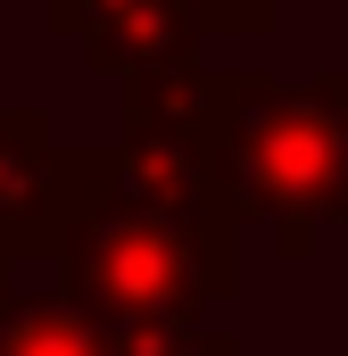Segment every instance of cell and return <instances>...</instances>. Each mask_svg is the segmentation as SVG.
<instances>
[{
	"mask_svg": "<svg viewBox=\"0 0 348 356\" xmlns=\"http://www.w3.org/2000/svg\"><path fill=\"white\" fill-rule=\"evenodd\" d=\"M274 17H282V0H199L207 33H265Z\"/></svg>",
	"mask_w": 348,
	"mask_h": 356,
	"instance_id": "obj_7",
	"label": "cell"
},
{
	"mask_svg": "<svg viewBox=\"0 0 348 356\" xmlns=\"http://www.w3.org/2000/svg\"><path fill=\"white\" fill-rule=\"evenodd\" d=\"M0 356H108V332L58 290H17L0 307Z\"/></svg>",
	"mask_w": 348,
	"mask_h": 356,
	"instance_id": "obj_5",
	"label": "cell"
},
{
	"mask_svg": "<svg viewBox=\"0 0 348 356\" xmlns=\"http://www.w3.org/2000/svg\"><path fill=\"white\" fill-rule=\"evenodd\" d=\"M340 17H348V0H340Z\"/></svg>",
	"mask_w": 348,
	"mask_h": 356,
	"instance_id": "obj_9",
	"label": "cell"
},
{
	"mask_svg": "<svg viewBox=\"0 0 348 356\" xmlns=\"http://www.w3.org/2000/svg\"><path fill=\"white\" fill-rule=\"evenodd\" d=\"M67 216V141L50 133V108L0 99V266L50 257Z\"/></svg>",
	"mask_w": 348,
	"mask_h": 356,
	"instance_id": "obj_4",
	"label": "cell"
},
{
	"mask_svg": "<svg viewBox=\"0 0 348 356\" xmlns=\"http://www.w3.org/2000/svg\"><path fill=\"white\" fill-rule=\"evenodd\" d=\"M50 33H67L100 75H191L199 67V0H42Z\"/></svg>",
	"mask_w": 348,
	"mask_h": 356,
	"instance_id": "obj_3",
	"label": "cell"
},
{
	"mask_svg": "<svg viewBox=\"0 0 348 356\" xmlns=\"http://www.w3.org/2000/svg\"><path fill=\"white\" fill-rule=\"evenodd\" d=\"M207 175L232 224H265L282 257L348 224V67L324 75H216L207 67Z\"/></svg>",
	"mask_w": 348,
	"mask_h": 356,
	"instance_id": "obj_2",
	"label": "cell"
},
{
	"mask_svg": "<svg viewBox=\"0 0 348 356\" xmlns=\"http://www.w3.org/2000/svg\"><path fill=\"white\" fill-rule=\"evenodd\" d=\"M108 356H241V348H232V332L174 323V332H108Z\"/></svg>",
	"mask_w": 348,
	"mask_h": 356,
	"instance_id": "obj_6",
	"label": "cell"
},
{
	"mask_svg": "<svg viewBox=\"0 0 348 356\" xmlns=\"http://www.w3.org/2000/svg\"><path fill=\"white\" fill-rule=\"evenodd\" d=\"M8 298H17V282H8V266H0V307H8Z\"/></svg>",
	"mask_w": 348,
	"mask_h": 356,
	"instance_id": "obj_8",
	"label": "cell"
},
{
	"mask_svg": "<svg viewBox=\"0 0 348 356\" xmlns=\"http://www.w3.org/2000/svg\"><path fill=\"white\" fill-rule=\"evenodd\" d=\"M50 266L58 298L100 332L207 323V298L241 290V224L207 175V67L125 83L116 141L67 149Z\"/></svg>",
	"mask_w": 348,
	"mask_h": 356,
	"instance_id": "obj_1",
	"label": "cell"
}]
</instances>
